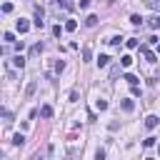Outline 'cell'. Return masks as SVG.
<instances>
[{
	"instance_id": "1",
	"label": "cell",
	"mask_w": 160,
	"mask_h": 160,
	"mask_svg": "<svg viewBox=\"0 0 160 160\" xmlns=\"http://www.w3.org/2000/svg\"><path fill=\"white\" fill-rule=\"evenodd\" d=\"M42 15H45V10H42L40 5H35V20H32L35 28H42V25H45V22H42Z\"/></svg>"
},
{
	"instance_id": "2",
	"label": "cell",
	"mask_w": 160,
	"mask_h": 160,
	"mask_svg": "<svg viewBox=\"0 0 160 160\" xmlns=\"http://www.w3.org/2000/svg\"><path fill=\"white\" fill-rule=\"evenodd\" d=\"M158 125H160V118H158V115H148V118H145V128H148V130H155Z\"/></svg>"
},
{
	"instance_id": "3",
	"label": "cell",
	"mask_w": 160,
	"mask_h": 160,
	"mask_svg": "<svg viewBox=\"0 0 160 160\" xmlns=\"http://www.w3.org/2000/svg\"><path fill=\"white\" fill-rule=\"evenodd\" d=\"M140 52L145 55V60H148V62H155V60H158V58H155V52H152L148 45H140Z\"/></svg>"
},
{
	"instance_id": "4",
	"label": "cell",
	"mask_w": 160,
	"mask_h": 160,
	"mask_svg": "<svg viewBox=\"0 0 160 160\" xmlns=\"http://www.w3.org/2000/svg\"><path fill=\"white\" fill-rule=\"evenodd\" d=\"M148 25H150L152 30H160V12H155V15L148 20Z\"/></svg>"
},
{
	"instance_id": "5",
	"label": "cell",
	"mask_w": 160,
	"mask_h": 160,
	"mask_svg": "<svg viewBox=\"0 0 160 160\" xmlns=\"http://www.w3.org/2000/svg\"><path fill=\"white\" fill-rule=\"evenodd\" d=\"M28 30H30V22L20 18V20H18V32H28Z\"/></svg>"
},
{
	"instance_id": "6",
	"label": "cell",
	"mask_w": 160,
	"mask_h": 160,
	"mask_svg": "<svg viewBox=\"0 0 160 160\" xmlns=\"http://www.w3.org/2000/svg\"><path fill=\"white\" fill-rule=\"evenodd\" d=\"M120 108H122L125 112H132V110H135V102H132V100H122V102H120Z\"/></svg>"
},
{
	"instance_id": "7",
	"label": "cell",
	"mask_w": 160,
	"mask_h": 160,
	"mask_svg": "<svg viewBox=\"0 0 160 160\" xmlns=\"http://www.w3.org/2000/svg\"><path fill=\"white\" fill-rule=\"evenodd\" d=\"M150 10H155V12H160V0H142Z\"/></svg>"
},
{
	"instance_id": "8",
	"label": "cell",
	"mask_w": 160,
	"mask_h": 160,
	"mask_svg": "<svg viewBox=\"0 0 160 160\" xmlns=\"http://www.w3.org/2000/svg\"><path fill=\"white\" fill-rule=\"evenodd\" d=\"M65 30L68 32H75L78 30V20H65Z\"/></svg>"
},
{
	"instance_id": "9",
	"label": "cell",
	"mask_w": 160,
	"mask_h": 160,
	"mask_svg": "<svg viewBox=\"0 0 160 160\" xmlns=\"http://www.w3.org/2000/svg\"><path fill=\"white\" fill-rule=\"evenodd\" d=\"M85 25H88V28H95V25H98V15H88V18H85Z\"/></svg>"
},
{
	"instance_id": "10",
	"label": "cell",
	"mask_w": 160,
	"mask_h": 160,
	"mask_svg": "<svg viewBox=\"0 0 160 160\" xmlns=\"http://www.w3.org/2000/svg\"><path fill=\"white\" fill-rule=\"evenodd\" d=\"M110 62V55H98V68H105Z\"/></svg>"
},
{
	"instance_id": "11",
	"label": "cell",
	"mask_w": 160,
	"mask_h": 160,
	"mask_svg": "<svg viewBox=\"0 0 160 160\" xmlns=\"http://www.w3.org/2000/svg\"><path fill=\"white\" fill-rule=\"evenodd\" d=\"M40 115H42V118H52V108H50V105H42V108H40Z\"/></svg>"
},
{
	"instance_id": "12",
	"label": "cell",
	"mask_w": 160,
	"mask_h": 160,
	"mask_svg": "<svg viewBox=\"0 0 160 160\" xmlns=\"http://www.w3.org/2000/svg\"><path fill=\"white\" fill-rule=\"evenodd\" d=\"M12 65H15V68H22V65H25V58H22V55H15V58H12Z\"/></svg>"
},
{
	"instance_id": "13",
	"label": "cell",
	"mask_w": 160,
	"mask_h": 160,
	"mask_svg": "<svg viewBox=\"0 0 160 160\" xmlns=\"http://www.w3.org/2000/svg\"><path fill=\"white\" fill-rule=\"evenodd\" d=\"M120 65H122V68H130V65H132V58H130V55H122V58H120Z\"/></svg>"
},
{
	"instance_id": "14",
	"label": "cell",
	"mask_w": 160,
	"mask_h": 160,
	"mask_svg": "<svg viewBox=\"0 0 160 160\" xmlns=\"http://www.w3.org/2000/svg\"><path fill=\"white\" fill-rule=\"evenodd\" d=\"M122 80H125V82H128V85H138V78H135V75H132V72H128V75H125V78H122Z\"/></svg>"
},
{
	"instance_id": "15",
	"label": "cell",
	"mask_w": 160,
	"mask_h": 160,
	"mask_svg": "<svg viewBox=\"0 0 160 160\" xmlns=\"http://www.w3.org/2000/svg\"><path fill=\"white\" fill-rule=\"evenodd\" d=\"M32 92H35V80H30V82H28V90H25V98H32Z\"/></svg>"
},
{
	"instance_id": "16",
	"label": "cell",
	"mask_w": 160,
	"mask_h": 160,
	"mask_svg": "<svg viewBox=\"0 0 160 160\" xmlns=\"http://www.w3.org/2000/svg\"><path fill=\"white\" fill-rule=\"evenodd\" d=\"M22 142H25V135H22V132H18V135L12 138V145H18V148H20Z\"/></svg>"
},
{
	"instance_id": "17",
	"label": "cell",
	"mask_w": 160,
	"mask_h": 160,
	"mask_svg": "<svg viewBox=\"0 0 160 160\" xmlns=\"http://www.w3.org/2000/svg\"><path fill=\"white\" fill-rule=\"evenodd\" d=\"M125 45H128L130 50H135V48H138V38H128V40H125Z\"/></svg>"
},
{
	"instance_id": "18",
	"label": "cell",
	"mask_w": 160,
	"mask_h": 160,
	"mask_svg": "<svg viewBox=\"0 0 160 160\" xmlns=\"http://www.w3.org/2000/svg\"><path fill=\"white\" fill-rule=\"evenodd\" d=\"M38 52H42V42H35V45L30 48V55H38Z\"/></svg>"
},
{
	"instance_id": "19",
	"label": "cell",
	"mask_w": 160,
	"mask_h": 160,
	"mask_svg": "<svg viewBox=\"0 0 160 160\" xmlns=\"http://www.w3.org/2000/svg\"><path fill=\"white\" fill-rule=\"evenodd\" d=\"M130 22H132V25H142V18L135 12V15H130Z\"/></svg>"
},
{
	"instance_id": "20",
	"label": "cell",
	"mask_w": 160,
	"mask_h": 160,
	"mask_svg": "<svg viewBox=\"0 0 160 160\" xmlns=\"http://www.w3.org/2000/svg\"><path fill=\"white\" fill-rule=\"evenodd\" d=\"M95 108H98V110H108V100H98Z\"/></svg>"
},
{
	"instance_id": "21",
	"label": "cell",
	"mask_w": 160,
	"mask_h": 160,
	"mask_svg": "<svg viewBox=\"0 0 160 160\" xmlns=\"http://www.w3.org/2000/svg\"><path fill=\"white\" fill-rule=\"evenodd\" d=\"M62 30H65V28H60V25H55V28H52V35H55V38H60V35H62Z\"/></svg>"
},
{
	"instance_id": "22",
	"label": "cell",
	"mask_w": 160,
	"mask_h": 160,
	"mask_svg": "<svg viewBox=\"0 0 160 160\" xmlns=\"http://www.w3.org/2000/svg\"><path fill=\"white\" fill-rule=\"evenodd\" d=\"M2 40H5V42H12L15 35H12V32H2Z\"/></svg>"
},
{
	"instance_id": "23",
	"label": "cell",
	"mask_w": 160,
	"mask_h": 160,
	"mask_svg": "<svg viewBox=\"0 0 160 160\" xmlns=\"http://www.w3.org/2000/svg\"><path fill=\"white\" fill-rule=\"evenodd\" d=\"M120 40H122V38H120V35H112V38H110V40H108V42H110V45H120Z\"/></svg>"
},
{
	"instance_id": "24",
	"label": "cell",
	"mask_w": 160,
	"mask_h": 160,
	"mask_svg": "<svg viewBox=\"0 0 160 160\" xmlns=\"http://www.w3.org/2000/svg\"><path fill=\"white\" fill-rule=\"evenodd\" d=\"M82 58L90 60V58H92V50H90V48H82Z\"/></svg>"
},
{
	"instance_id": "25",
	"label": "cell",
	"mask_w": 160,
	"mask_h": 160,
	"mask_svg": "<svg viewBox=\"0 0 160 160\" xmlns=\"http://www.w3.org/2000/svg\"><path fill=\"white\" fill-rule=\"evenodd\" d=\"M55 70L62 72V70H65V60H58V62H55Z\"/></svg>"
},
{
	"instance_id": "26",
	"label": "cell",
	"mask_w": 160,
	"mask_h": 160,
	"mask_svg": "<svg viewBox=\"0 0 160 160\" xmlns=\"http://www.w3.org/2000/svg\"><path fill=\"white\" fill-rule=\"evenodd\" d=\"M142 145H145V148H152V145H155V138H145Z\"/></svg>"
},
{
	"instance_id": "27",
	"label": "cell",
	"mask_w": 160,
	"mask_h": 160,
	"mask_svg": "<svg viewBox=\"0 0 160 160\" xmlns=\"http://www.w3.org/2000/svg\"><path fill=\"white\" fill-rule=\"evenodd\" d=\"M78 98H80L78 90H70V102H78Z\"/></svg>"
},
{
	"instance_id": "28",
	"label": "cell",
	"mask_w": 160,
	"mask_h": 160,
	"mask_svg": "<svg viewBox=\"0 0 160 160\" xmlns=\"http://www.w3.org/2000/svg\"><path fill=\"white\" fill-rule=\"evenodd\" d=\"M55 2H58V5H62V8H65V10H70V8H72V5H70V2H68V0H55Z\"/></svg>"
},
{
	"instance_id": "29",
	"label": "cell",
	"mask_w": 160,
	"mask_h": 160,
	"mask_svg": "<svg viewBox=\"0 0 160 160\" xmlns=\"http://www.w3.org/2000/svg\"><path fill=\"white\" fill-rule=\"evenodd\" d=\"M95 160H105V150H98L95 152Z\"/></svg>"
},
{
	"instance_id": "30",
	"label": "cell",
	"mask_w": 160,
	"mask_h": 160,
	"mask_svg": "<svg viewBox=\"0 0 160 160\" xmlns=\"http://www.w3.org/2000/svg\"><path fill=\"white\" fill-rule=\"evenodd\" d=\"M90 2H92V0H80V8L85 10V8H90Z\"/></svg>"
},
{
	"instance_id": "31",
	"label": "cell",
	"mask_w": 160,
	"mask_h": 160,
	"mask_svg": "<svg viewBox=\"0 0 160 160\" xmlns=\"http://www.w3.org/2000/svg\"><path fill=\"white\" fill-rule=\"evenodd\" d=\"M30 160H42V158H40V152H35V155H32Z\"/></svg>"
},
{
	"instance_id": "32",
	"label": "cell",
	"mask_w": 160,
	"mask_h": 160,
	"mask_svg": "<svg viewBox=\"0 0 160 160\" xmlns=\"http://www.w3.org/2000/svg\"><path fill=\"white\" fill-rule=\"evenodd\" d=\"M158 152H160V148H158Z\"/></svg>"
}]
</instances>
